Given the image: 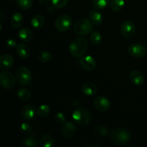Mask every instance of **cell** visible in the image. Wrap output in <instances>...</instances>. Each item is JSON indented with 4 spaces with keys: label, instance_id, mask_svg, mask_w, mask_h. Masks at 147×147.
Returning <instances> with one entry per match:
<instances>
[{
    "label": "cell",
    "instance_id": "obj_8",
    "mask_svg": "<svg viewBox=\"0 0 147 147\" xmlns=\"http://www.w3.org/2000/svg\"><path fill=\"white\" fill-rule=\"evenodd\" d=\"M120 32L123 37L126 38H131L133 37L136 32V27L132 22L124 21L121 24Z\"/></svg>",
    "mask_w": 147,
    "mask_h": 147
},
{
    "label": "cell",
    "instance_id": "obj_36",
    "mask_svg": "<svg viewBox=\"0 0 147 147\" xmlns=\"http://www.w3.org/2000/svg\"><path fill=\"white\" fill-rule=\"evenodd\" d=\"M38 1H39V2L41 3V4H47L50 2V0H38Z\"/></svg>",
    "mask_w": 147,
    "mask_h": 147
},
{
    "label": "cell",
    "instance_id": "obj_30",
    "mask_svg": "<svg viewBox=\"0 0 147 147\" xmlns=\"http://www.w3.org/2000/svg\"><path fill=\"white\" fill-rule=\"evenodd\" d=\"M90 41H91L92 44L95 45H98L100 44L102 41V35L99 32L94 31L92 32L90 34Z\"/></svg>",
    "mask_w": 147,
    "mask_h": 147
},
{
    "label": "cell",
    "instance_id": "obj_29",
    "mask_svg": "<svg viewBox=\"0 0 147 147\" xmlns=\"http://www.w3.org/2000/svg\"><path fill=\"white\" fill-rule=\"evenodd\" d=\"M94 131L100 137H107L109 136V129L103 126H98L95 128Z\"/></svg>",
    "mask_w": 147,
    "mask_h": 147
},
{
    "label": "cell",
    "instance_id": "obj_28",
    "mask_svg": "<svg viewBox=\"0 0 147 147\" xmlns=\"http://www.w3.org/2000/svg\"><path fill=\"white\" fill-rule=\"evenodd\" d=\"M93 6L97 9L102 10L106 9L110 4V0H93Z\"/></svg>",
    "mask_w": 147,
    "mask_h": 147
},
{
    "label": "cell",
    "instance_id": "obj_10",
    "mask_svg": "<svg viewBox=\"0 0 147 147\" xmlns=\"http://www.w3.org/2000/svg\"><path fill=\"white\" fill-rule=\"evenodd\" d=\"M37 114V109L33 105H27L22 108L20 115L23 120L26 121H32L36 117Z\"/></svg>",
    "mask_w": 147,
    "mask_h": 147
},
{
    "label": "cell",
    "instance_id": "obj_1",
    "mask_svg": "<svg viewBox=\"0 0 147 147\" xmlns=\"http://www.w3.org/2000/svg\"><path fill=\"white\" fill-rule=\"evenodd\" d=\"M88 47V42L84 37H77L70 42L69 45V52L75 57H82L84 55Z\"/></svg>",
    "mask_w": 147,
    "mask_h": 147
},
{
    "label": "cell",
    "instance_id": "obj_31",
    "mask_svg": "<svg viewBox=\"0 0 147 147\" xmlns=\"http://www.w3.org/2000/svg\"><path fill=\"white\" fill-rule=\"evenodd\" d=\"M38 58L39 60L42 63H48L53 58V55L51 53L47 51H42L39 54Z\"/></svg>",
    "mask_w": 147,
    "mask_h": 147
},
{
    "label": "cell",
    "instance_id": "obj_5",
    "mask_svg": "<svg viewBox=\"0 0 147 147\" xmlns=\"http://www.w3.org/2000/svg\"><path fill=\"white\" fill-rule=\"evenodd\" d=\"M16 78L10 72L4 70L0 73V85L6 90H11L14 87Z\"/></svg>",
    "mask_w": 147,
    "mask_h": 147
},
{
    "label": "cell",
    "instance_id": "obj_12",
    "mask_svg": "<svg viewBox=\"0 0 147 147\" xmlns=\"http://www.w3.org/2000/svg\"><path fill=\"white\" fill-rule=\"evenodd\" d=\"M61 132L65 138L71 139L76 134V125L71 121H65L63 124H62Z\"/></svg>",
    "mask_w": 147,
    "mask_h": 147
},
{
    "label": "cell",
    "instance_id": "obj_21",
    "mask_svg": "<svg viewBox=\"0 0 147 147\" xmlns=\"http://www.w3.org/2000/svg\"><path fill=\"white\" fill-rule=\"evenodd\" d=\"M34 134L26 137L22 140L21 143V146L24 147H37L39 146L38 142L36 139Z\"/></svg>",
    "mask_w": 147,
    "mask_h": 147
},
{
    "label": "cell",
    "instance_id": "obj_35",
    "mask_svg": "<svg viewBox=\"0 0 147 147\" xmlns=\"http://www.w3.org/2000/svg\"><path fill=\"white\" fill-rule=\"evenodd\" d=\"M5 44H6V46H7L8 48H10V49L14 48V47H17V45L15 40H14V39H11V38L7 39V40H6Z\"/></svg>",
    "mask_w": 147,
    "mask_h": 147
},
{
    "label": "cell",
    "instance_id": "obj_25",
    "mask_svg": "<svg viewBox=\"0 0 147 147\" xmlns=\"http://www.w3.org/2000/svg\"><path fill=\"white\" fill-rule=\"evenodd\" d=\"M51 113V109L48 105L42 104L37 109V114L41 117H47Z\"/></svg>",
    "mask_w": 147,
    "mask_h": 147
},
{
    "label": "cell",
    "instance_id": "obj_4",
    "mask_svg": "<svg viewBox=\"0 0 147 147\" xmlns=\"http://www.w3.org/2000/svg\"><path fill=\"white\" fill-rule=\"evenodd\" d=\"M93 29V23L90 22V20H88L86 18H83L78 20L76 22L74 25L73 30L76 34L84 36L90 34Z\"/></svg>",
    "mask_w": 147,
    "mask_h": 147
},
{
    "label": "cell",
    "instance_id": "obj_16",
    "mask_svg": "<svg viewBox=\"0 0 147 147\" xmlns=\"http://www.w3.org/2000/svg\"><path fill=\"white\" fill-rule=\"evenodd\" d=\"M82 91L86 96H93L97 93L98 88L96 85L90 82L85 83L82 86Z\"/></svg>",
    "mask_w": 147,
    "mask_h": 147
},
{
    "label": "cell",
    "instance_id": "obj_18",
    "mask_svg": "<svg viewBox=\"0 0 147 147\" xmlns=\"http://www.w3.org/2000/svg\"><path fill=\"white\" fill-rule=\"evenodd\" d=\"M16 47H17V54H18V55L20 57L23 59L28 58L30 54V48H29V47L27 45L24 44L22 42H20L17 44Z\"/></svg>",
    "mask_w": 147,
    "mask_h": 147
},
{
    "label": "cell",
    "instance_id": "obj_15",
    "mask_svg": "<svg viewBox=\"0 0 147 147\" xmlns=\"http://www.w3.org/2000/svg\"><path fill=\"white\" fill-rule=\"evenodd\" d=\"M14 58L9 54H4L0 57V68L1 70H7L12 66Z\"/></svg>",
    "mask_w": 147,
    "mask_h": 147
},
{
    "label": "cell",
    "instance_id": "obj_7",
    "mask_svg": "<svg viewBox=\"0 0 147 147\" xmlns=\"http://www.w3.org/2000/svg\"><path fill=\"white\" fill-rule=\"evenodd\" d=\"M72 24V18L67 14L60 15L56 19L55 27L59 32H65L70 29Z\"/></svg>",
    "mask_w": 147,
    "mask_h": 147
},
{
    "label": "cell",
    "instance_id": "obj_11",
    "mask_svg": "<svg viewBox=\"0 0 147 147\" xmlns=\"http://www.w3.org/2000/svg\"><path fill=\"white\" fill-rule=\"evenodd\" d=\"M93 106L98 111L104 112L109 110L110 107V101L103 96H97L93 100Z\"/></svg>",
    "mask_w": 147,
    "mask_h": 147
},
{
    "label": "cell",
    "instance_id": "obj_26",
    "mask_svg": "<svg viewBox=\"0 0 147 147\" xmlns=\"http://www.w3.org/2000/svg\"><path fill=\"white\" fill-rule=\"evenodd\" d=\"M17 95L19 98L22 100H29L30 96H31V93H30V90L27 88H24L19 89L17 91Z\"/></svg>",
    "mask_w": 147,
    "mask_h": 147
},
{
    "label": "cell",
    "instance_id": "obj_33",
    "mask_svg": "<svg viewBox=\"0 0 147 147\" xmlns=\"http://www.w3.org/2000/svg\"><path fill=\"white\" fill-rule=\"evenodd\" d=\"M68 3V0H52V4L55 8L62 9Z\"/></svg>",
    "mask_w": 147,
    "mask_h": 147
},
{
    "label": "cell",
    "instance_id": "obj_2",
    "mask_svg": "<svg viewBox=\"0 0 147 147\" xmlns=\"http://www.w3.org/2000/svg\"><path fill=\"white\" fill-rule=\"evenodd\" d=\"M111 141L117 146H123L130 141L131 134L124 128H116L110 134Z\"/></svg>",
    "mask_w": 147,
    "mask_h": 147
},
{
    "label": "cell",
    "instance_id": "obj_24",
    "mask_svg": "<svg viewBox=\"0 0 147 147\" xmlns=\"http://www.w3.org/2000/svg\"><path fill=\"white\" fill-rule=\"evenodd\" d=\"M125 5L124 0H112L110 3L111 9L113 11H120Z\"/></svg>",
    "mask_w": 147,
    "mask_h": 147
},
{
    "label": "cell",
    "instance_id": "obj_3",
    "mask_svg": "<svg viewBox=\"0 0 147 147\" xmlns=\"http://www.w3.org/2000/svg\"><path fill=\"white\" fill-rule=\"evenodd\" d=\"M73 119L77 124L80 126L88 125L92 121V115L90 112L84 108H78L73 111Z\"/></svg>",
    "mask_w": 147,
    "mask_h": 147
},
{
    "label": "cell",
    "instance_id": "obj_19",
    "mask_svg": "<svg viewBox=\"0 0 147 147\" xmlns=\"http://www.w3.org/2000/svg\"><path fill=\"white\" fill-rule=\"evenodd\" d=\"M24 22V17L20 12H15L11 15L10 19V23L14 28H18L21 27Z\"/></svg>",
    "mask_w": 147,
    "mask_h": 147
},
{
    "label": "cell",
    "instance_id": "obj_6",
    "mask_svg": "<svg viewBox=\"0 0 147 147\" xmlns=\"http://www.w3.org/2000/svg\"><path fill=\"white\" fill-rule=\"evenodd\" d=\"M16 78L20 84L22 86H29L31 84L32 76L27 67H20L16 71Z\"/></svg>",
    "mask_w": 147,
    "mask_h": 147
},
{
    "label": "cell",
    "instance_id": "obj_22",
    "mask_svg": "<svg viewBox=\"0 0 147 147\" xmlns=\"http://www.w3.org/2000/svg\"><path fill=\"white\" fill-rule=\"evenodd\" d=\"M89 17H90V22L95 25H99L103 22V16L97 10H93L90 11Z\"/></svg>",
    "mask_w": 147,
    "mask_h": 147
},
{
    "label": "cell",
    "instance_id": "obj_9",
    "mask_svg": "<svg viewBox=\"0 0 147 147\" xmlns=\"http://www.w3.org/2000/svg\"><path fill=\"white\" fill-rule=\"evenodd\" d=\"M129 55L134 57L139 58L142 57L146 54V47L143 45L139 42H135L130 45L128 48Z\"/></svg>",
    "mask_w": 147,
    "mask_h": 147
},
{
    "label": "cell",
    "instance_id": "obj_32",
    "mask_svg": "<svg viewBox=\"0 0 147 147\" xmlns=\"http://www.w3.org/2000/svg\"><path fill=\"white\" fill-rule=\"evenodd\" d=\"M32 126L27 123H21V125L19 127V131L20 132V134L23 135L30 134L32 132Z\"/></svg>",
    "mask_w": 147,
    "mask_h": 147
},
{
    "label": "cell",
    "instance_id": "obj_13",
    "mask_svg": "<svg viewBox=\"0 0 147 147\" xmlns=\"http://www.w3.org/2000/svg\"><path fill=\"white\" fill-rule=\"evenodd\" d=\"M80 66L84 70H88V71L94 70L96 67V65H97L96 60L93 57L89 55L82 57L80 60Z\"/></svg>",
    "mask_w": 147,
    "mask_h": 147
},
{
    "label": "cell",
    "instance_id": "obj_17",
    "mask_svg": "<svg viewBox=\"0 0 147 147\" xmlns=\"http://www.w3.org/2000/svg\"><path fill=\"white\" fill-rule=\"evenodd\" d=\"M32 37V32L27 27H23L18 32V38L24 42H28L31 41Z\"/></svg>",
    "mask_w": 147,
    "mask_h": 147
},
{
    "label": "cell",
    "instance_id": "obj_27",
    "mask_svg": "<svg viewBox=\"0 0 147 147\" xmlns=\"http://www.w3.org/2000/svg\"><path fill=\"white\" fill-rule=\"evenodd\" d=\"M16 2L20 8L24 10L30 9L33 5V0H16Z\"/></svg>",
    "mask_w": 147,
    "mask_h": 147
},
{
    "label": "cell",
    "instance_id": "obj_37",
    "mask_svg": "<svg viewBox=\"0 0 147 147\" xmlns=\"http://www.w3.org/2000/svg\"><path fill=\"white\" fill-rule=\"evenodd\" d=\"M53 11H54V7H49L48 8V10H47V11H48L49 13H51V12H53Z\"/></svg>",
    "mask_w": 147,
    "mask_h": 147
},
{
    "label": "cell",
    "instance_id": "obj_23",
    "mask_svg": "<svg viewBox=\"0 0 147 147\" xmlns=\"http://www.w3.org/2000/svg\"><path fill=\"white\" fill-rule=\"evenodd\" d=\"M45 24V18L42 14H37L31 20V24L34 28L40 29Z\"/></svg>",
    "mask_w": 147,
    "mask_h": 147
},
{
    "label": "cell",
    "instance_id": "obj_20",
    "mask_svg": "<svg viewBox=\"0 0 147 147\" xmlns=\"http://www.w3.org/2000/svg\"><path fill=\"white\" fill-rule=\"evenodd\" d=\"M40 144L42 147H53L55 144V141L51 135L44 134L40 137Z\"/></svg>",
    "mask_w": 147,
    "mask_h": 147
},
{
    "label": "cell",
    "instance_id": "obj_14",
    "mask_svg": "<svg viewBox=\"0 0 147 147\" xmlns=\"http://www.w3.org/2000/svg\"><path fill=\"white\" fill-rule=\"evenodd\" d=\"M129 78L131 83L135 86H140L144 83V76L141 71L138 70H132L129 75Z\"/></svg>",
    "mask_w": 147,
    "mask_h": 147
},
{
    "label": "cell",
    "instance_id": "obj_34",
    "mask_svg": "<svg viewBox=\"0 0 147 147\" xmlns=\"http://www.w3.org/2000/svg\"><path fill=\"white\" fill-rule=\"evenodd\" d=\"M54 120L55 122L58 124H63L65 122V116L62 112H58L55 115Z\"/></svg>",
    "mask_w": 147,
    "mask_h": 147
}]
</instances>
